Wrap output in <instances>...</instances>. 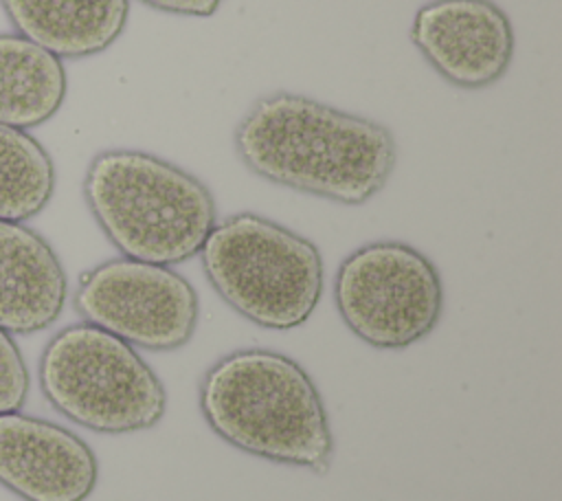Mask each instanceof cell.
Instances as JSON below:
<instances>
[{"instance_id":"6da1fadb","label":"cell","mask_w":562,"mask_h":501,"mask_svg":"<svg viewBox=\"0 0 562 501\" xmlns=\"http://www.w3.org/2000/svg\"><path fill=\"white\" fill-rule=\"evenodd\" d=\"M233 145L259 178L349 207L380 193L397 160L386 125L285 90L250 105Z\"/></svg>"},{"instance_id":"7a4b0ae2","label":"cell","mask_w":562,"mask_h":501,"mask_svg":"<svg viewBox=\"0 0 562 501\" xmlns=\"http://www.w3.org/2000/svg\"><path fill=\"white\" fill-rule=\"evenodd\" d=\"M206 424L235 448L288 466L329 461L334 435L307 371L272 349H237L202 378Z\"/></svg>"},{"instance_id":"3957f363","label":"cell","mask_w":562,"mask_h":501,"mask_svg":"<svg viewBox=\"0 0 562 501\" xmlns=\"http://www.w3.org/2000/svg\"><path fill=\"white\" fill-rule=\"evenodd\" d=\"M83 198L110 244L138 261L182 264L200 253L215 226L209 187L140 149L99 152L86 169Z\"/></svg>"},{"instance_id":"277c9868","label":"cell","mask_w":562,"mask_h":501,"mask_svg":"<svg viewBox=\"0 0 562 501\" xmlns=\"http://www.w3.org/2000/svg\"><path fill=\"white\" fill-rule=\"evenodd\" d=\"M198 255L213 290L259 327L294 330L321 301V250L263 215L237 213L222 220Z\"/></svg>"},{"instance_id":"5b68a950","label":"cell","mask_w":562,"mask_h":501,"mask_svg":"<svg viewBox=\"0 0 562 501\" xmlns=\"http://www.w3.org/2000/svg\"><path fill=\"white\" fill-rule=\"evenodd\" d=\"M40 387L61 415L97 433L151 428L167 409L165 387L140 354L86 321L48 341L40 360Z\"/></svg>"},{"instance_id":"8992f818","label":"cell","mask_w":562,"mask_h":501,"mask_svg":"<svg viewBox=\"0 0 562 501\" xmlns=\"http://www.w3.org/2000/svg\"><path fill=\"white\" fill-rule=\"evenodd\" d=\"M334 301L345 325L380 349L428 336L441 319L443 286L435 264L404 242H371L342 259Z\"/></svg>"},{"instance_id":"52a82bcc","label":"cell","mask_w":562,"mask_h":501,"mask_svg":"<svg viewBox=\"0 0 562 501\" xmlns=\"http://www.w3.org/2000/svg\"><path fill=\"white\" fill-rule=\"evenodd\" d=\"M75 310L132 347L169 352L198 325V292L171 266L130 257L108 259L81 275Z\"/></svg>"},{"instance_id":"ba28073f","label":"cell","mask_w":562,"mask_h":501,"mask_svg":"<svg viewBox=\"0 0 562 501\" xmlns=\"http://www.w3.org/2000/svg\"><path fill=\"white\" fill-rule=\"evenodd\" d=\"M411 42L452 86L496 84L514 57V26L492 0H430L411 24Z\"/></svg>"},{"instance_id":"9c48e42d","label":"cell","mask_w":562,"mask_h":501,"mask_svg":"<svg viewBox=\"0 0 562 501\" xmlns=\"http://www.w3.org/2000/svg\"><path fill=\"white\" fill-rule=\"evenodd\" d=\"M92 448L68 428L0 413V483L24 501H86L97 486Z\"/></svg>"},{"instance_id":"30bf717a","label":"cell","mask_w":562,"mask_h":501,"mask_svg":"<svg viewBox=\"0 0 562 501\" xmlns=\"http://www.w3.org/2000/svg\"><path fill=\"white\" fill-rule=\"evenodd\" d=\"M68 281L53 246L24 222L0 220V330L33 334L53 325Z\"/></svg>"},{"instance_id":"8fae6325","label":"cell","mask_w":562,"mask_h":501,"mask_svg":"<svg viewBox=\"0 0 562 501\" xmlns=\"http://www.w3.org/2000/svg\"><path fill=\"white\" fill-rule=\"evenodd\" d=\"M15 33L64 59L108 51L125 31L130 0H0Z\"/></svg>"},{"instance_id":"7c38bea8","label":"cell","mask_w":562,"mask_h":501,"mask_svg":"<svg viewBox=\"0 0 562 501\" xmlns=\"http://www.w3.org/2000/svg\"><path fill=\"white\" fill-rule=\"evenodd\" d=\"M64 62L18 33H0V123L31 130L64 105Z\"/></svg>"},{"instance_id":"4fadbf2b","label":"cell","mask_w":562,"mask_h":501,"mask_svg":"<svg viewBox=\"0 0 562 501\" xmlns=\"http://www.w3.org/2000/svg\"><path fill=\"white\" fill-rule=\"evenodd\" d=\"M55 191V165L29 130L0 123V220L24 222L44 211Z\"/></svg>"},{"instance_id":"5bb4252c","label":"cell","mask_w":562,"mask_h":501,"mask_svg":"<svg viewBox=\"0 0 562 501\" xmlns=\"http://www.w3.org/2000/svg\"><path fill=\"white\" fill-rule=\"evenodd\" d=\"M29 396L26 363L4 330H0V413L20 411Z\"/></svg>"},{"instance_id":"9a60e30c","label":"cell","mask_w":562,"mask_h":501,"mask_svg":"<svg viewBox=\"0 0 562 501\" xmlns=\"http://www.w3.org/2000/svg\"><path fill=\"white\" fill-rule=\"evenodd\" d=\"M156 11L187 18H209L213 15L224 0H138Z\"/></svg>"}]
</instances>
